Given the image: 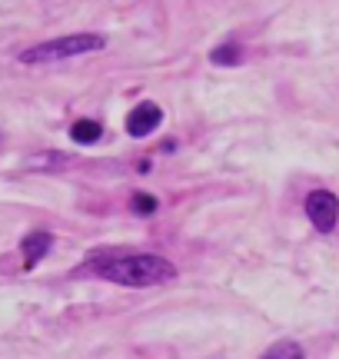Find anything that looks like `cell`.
<instances>
[{"label":"cell","instance_id":"5","mask_svg":"<svg viewBox=\"0 0 339 359\" xmlns=\"http://www.w3.org/2000/svg\"><path fill=\"white\" fill-rule=\"evenodd\" d=\"M50 246H53V233H47V230H30L20 240V257H24V266L30 269V266H37L40 259L50 253Z\"/></svg>","mask_w":339,"mask_h":359},{"label":"cell","instance_id":"1","mask_svg":"<svg viewBox=\"0 0 339 359\" xmlns=\"http://www.w3.org/2000/svg\"><path fill=\"white\" fill-rule=\"evenodd\" d=\"M83 273H93L106 283L146 290V286H163L177 280V266L153 253H97L87 259Z\"/></svg>","mask_w":339,"mask_h":359},{"label":"cell","instance_id":"4","mask_svg":"<svg viewBox=\"0 0 339 359\" xmlns=\"http://www.w3.org/2000/svg\"><path fill=\"white\" fill-rule=\"evenodd\" d=\"M160 120H163V110H160L157 103L140 100L130 114H127V133L137 137V140H144V137H150V133L160 127Z\"/></svg>","mask_w":339,"mask_h":359},{"label":"cell","instance_id":"8","mask_svg":"<svg viewBox=\"0 0 339 359\" xmlns=\"http://www.w3.org/2000/svg\"><path fill=\"white\" fill-rule=\"evenodd\" d=\"M263 359H306V356H303V349L293 339H279V343H273L263 353Z\"/></svg>","mask_w":339,"mask_h":359},{"label":"cell","instance_id":"2","mask_svg":"<svg viewBox=\"0 0 339 359\" xmlns=\"http://www.w3.org/2000/svg\"><path fill=\"white\" fill-rule=\"evenodd\" d=\"M104 47H106V37H100V34H70V37H57V40H47V43H37V47H27L20 53V64H57V60L104 50Z\"/></svg>","mask_w":339,"mask_h":359},{"label":"cell","instance_id":"9","mask_svg":"<svg viewBox=\"0 0 339 359\" xmlns=\"http://www.w3.org/2000/svg\"><path fill=\"white\" fill-rule=\"evenodd\" d=\"M130 210L137 213V217H153L160 210V200L153 196V193H133L130 196Z\"/></svg>","mask_w":339,"mask_h":359},{"label":"cell","instance_id":"6","mask_svg":"<svg viewBox=\"0 0 339 359\" xmlns=\"http://www.w3.org/2000/svg\"><path fill=\"white\" fill-rule=\"evenodd\" d=\"M70 137H74V143H97L100 137H104V127L97 123V120H77L74 127H70Z\"/></svg>","mask_w":339,"mask_h":359},{"label":"cell","instance_id":"3","mask_svg":"<svg viewBox=\"0 0 339 359\" xmlns=\"http://www.w3.org/2000/svg\"><path fill=\"white\" fill-rule=\"evenodd\" d=\"M306 217L316 226V233H333L339 223V200L329 190H313L306 196Z\"/></svg>","mask_w":339,"mask_h":359},{"label":"cell","instance_id":"10","mask_svg":"<svg viewBox=\"0 0 339 359\" xmlns=\"http://www.w3.org/2000/svg\"><path fill=\"white\" fill-rule=\"evenodd\" d=\"M177 150V140H163V147H160V154H173Z\"/></svg>","mask_w":339,"mask_h":359},{"label":"cell","instance_id":"7","mask_svg":"<svg viewBox=\"0 0 339 359\" xmlns=\"http://www.w3.org/2000/svg\"><path fill=\"white\" fill-rule=\"evenodd\" d=\"M240 60H243V47L240 43H223L216 50H209V64L216 67H236Z\"/></svg>","mask_w":339,"mask_h":359}]
</instances>
